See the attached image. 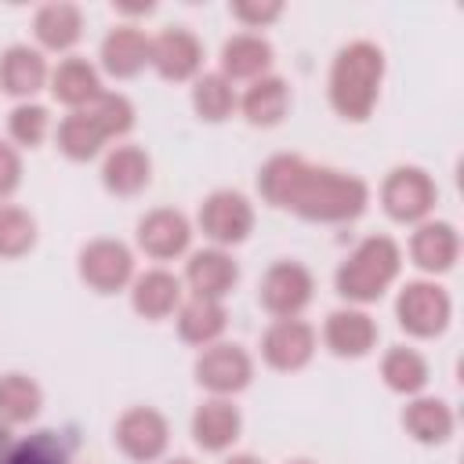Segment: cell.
<instances>
[{"instance_id":"10","label":"cell","mask_w":464,"mask_h":464,"mask_svg":"<svg viewBox=\"0 0 464 464\" xmlns=\"http://www.w3.org/2000/svg\"><path fill=\"white\" fill-rule=\"evenodd\" d=\"M250 377H254V362L239 344H207L203 355L196 359V381L218 399L243 392Z\"/></svg>"},{"instance_id":"40","label":"cell","mask_w":464,"mask_h":464,"mask_svg":"<svg viewBox=\"0 0 464 464\" xmlns=\"http://www.w3.org/2000/svg\"><path fill=\"white\" fill-rule=\"evenodd\" d=\"M167 464H196V460H188V457H174V460H167Z\"/></svg>"},{"instance_id":"35","label":"cell","mask_w":464,"mask_h":464,"mask_svg":"<svg viewBox=\"0 0 464 464\" xmlns=\"http://www.w3.org/2000/svg\"><path fill=\"white\" fill-rule=\"evenodd\" d=\"M47 127H51V116H47V109L44 105H18L14 112H11V120H7V130H11V138L18 141V145H29V149H36L44 138H47Z\"/></svg>"},{"instance_id":"3","label":"cell","mask_w":464,"mask_h":464,"mask_svg":"<svg viewBox=\"0 0 464 464\" xmlns=\"http://www.w3.org/2000/svg\"><path fill=\"white\" fill-rule=\"evenodd\" d=\"M399 268H402L399 243L392 236H370L337 268V294L344 301L370 304V301L384 297V290L399 279Z\"/></svg>"},{"instance_id":"20","label":"cell","mask_w":464,"mask_h":464,"mask_svg":"<svg viewBox=\"0 0 464 464\" xmlns=\"http://www.w3.org/2000/svg\"><path fill=\"white\" fill-rule=\"evenodd\" d=\"M272 65V44L254 33H236L221 47V76L232 80H261Z\"/></svg>"},{"instance_id":"6","label":"cell","mask_w":464,"mask_h":464,"mask_svg":"<svg viewBox=\"0 0 464 464\" xmlns=\"http://www.w3.org/2000/svg\"><path fill=\"white\" fill-rule=\"evenodd\" d=\"M312 294H315V279H312V272L304 265H297V261H276L265 272V279H261L257 301L276 319H297L308 308Z\"/></svg>"},{"instance_id":"11","label":"cell","mask_w":464,"mask_h":464,"mask_svg":"<svg viewBox=\"0 0 464 464\" xmlns=\"http://www.w3.org/2000/svg\"><path fill=\"white\" fill-rule=\"evenodd\" d=\"M261 355L272 370L294 373L315 355V330L301 319H276L261 337Z\"/></svg>"},{"instance_id":"2","label":"cell","mask_w":464,"mask_h":464,"mask_svg":"<svg viewBox=\"0 0 464 464\" xmlns=\"http://www.w3.org/2000/svg\"><path fill=\"white\" fill-rule=\"evenodd\" d=\"M381 80H384V51L370 40H355L348 47L337 51L334 69H330V105L352 120L362 123L381 94Z\"/></svg>"},{"instance_id":"19","label":"cell","mask_w":464,"mask_h":464,"mask_svg":"<svg viewBox=\"0 0 464 464\" xmlns=\"http://www.w3.org/2000/svg\"><path fill=\"white\" fill-rule=\"evenodd\" d=\"M130 304L145 319H167L181 304V279L167 268H149L130 286Z\"/></svg>"},{"instance_id":"5","label":"cell","mask_w":464,"mask_h":464,"mask_svg":"<svg viewBox=\"0 0 464 464\" xmlns=\"http://www.w3.org/2000/svg\"><path fill=\"white\" fill-rule=\"evenodd\" d=\"M435 199H439V188L420 167H395L381 185V203L388 218L402 225L428 221V214L435 210Z\"/></svg>"},{"instance_id":"29","label":"cell","mask_w":464,"mask_h":464,"mask_svg":"<svg viewBox=\"0 0 464 464\" xmlns=\"http://www.w3.org/2000/svg\"><path fill=\"white\" fill-rule=\"evenodd\" d=\"M44 392L25 373H4L0 377V420L4 424H25L40 413Z\"/></svg>"},{"instance_id":"24","label":"cell","mask_w":464,"mask_h":464,"mask_svg":"<svg viewBox=\"0 0 464 464\" xmlns=\"http://www.w3.org/2000/svg\"><path fill=\"white\" fill-rule=\"evenodd\" d=\"M51 94L69 105V109H87L98 94H102V80L98 69L87 58H65L54 72H51Z\"/></svg>"},{"instance_id":"30","label":"cell","mask_w":464,"mask_h":464,"mask_svg":"<svg viewBox=\"0 0 464 464\" xmlns=\"http://www.w3.org/2000/svg\"><path fill=\"white\" fill-rule=\"evenodd\" d=\"M381 377L392 392L399 395H417L424 384H428V362L420 352L413 348H392L384 359H381Z\"/></svg>"},{"instance_id":"32","label":"cell","mask_w":464,"mask_h":464,"mask_svg":"<svg viewBox=\"0 0 464 464\" xmlns=\"http://www.w3.org/2000/svg\"><path fill=\"white\" fill-rule=\"evenodd\" d=\"M65 460H69V450H65L62 435L44 428V431H33L22 442H14L4 464H65Z\"/></svg>"},{"instance_id":"28","label":"cell","mask_w":464,"mask_h":464,"mask_svg":"<svg viewBox=\"0 0 464 464\" xmlns=\"http://www.w3.org/2000/svg\"><path fill=\"white\" fill-rule=\"evenodd\" d=\"M54 141H58V149H62L69 160L83 163V160H94L109 138L102 134V127L94 123V116H91L87 109H76V112H69V116L58 123Z\"/></svg>"},{"instance_id":"34","label":"cell","mask_w":464,"mask_h":464,"mask_svg":"<svg viewBox=\"0 0 464 464\" xmlns=\"http://www.w3.org/2000/svg\"><path fill=\"white\" fill-rule=\"evenodd\" d=\"M87 112L94 116V123L102 127L105 138H120V134H127L134 127V105L123 94H112V91H102L87 105Z\"/></svg>"},{"instance_id":"38","label":"cell","mask_w":464,"mask_h":464,"mask_svg":"<svg viewBox=\"0 0 464 464\" xmlns=\"http://www.w3.org/2000/svg\"><path fill=\"white\" fill-rule=\"evenodd\" d=\"M11 446H14V439H11V424H4V420H0V464L7 460Z\"/></svg>"},{"instance_id":"27","label":"cell","mask_w":464,"mask_h":464,"mask_svg":"<svg viewBox=\"0 0 464 464\" xmlns=\"http://www.w3.org/2000/svg\"><path fill=\"white\" fill-rule=\"evenodd\" d=\"M402 428L424 446L446 442L453 435V410L442 399H413L402 410Z\"/></svg>"},{"instance_id":"7","label":"cell","mask_w":464,"mask_h":464,"mask_svg":"<svg viewBox=\"0 0 464 464\" xmlns=\"http://www.w3.org/2000/svg\"><path fill=\"white\" fill-rule=\"evenodd\" d=\"M199 228L207 239H214L218 246H232L243 243L254 228V207L243 192L232 188H218L203 199L199 207Z\"/></svg>"},{"instance_id":"18","label":"cell","mask_w":464,"mask_h":464,"mask_svg":"<svg viewBox=\"0 0 464 464\" xmlns=\"http://www.w3.org/2000/svg\"><path fill=\"white\" fill-rule=\"evenodd\" d=\"M243 417L228 399H210L192 413V439L207 453H221L239 439Z\"/></svg>"},{"instance_id":"41","label":"cell","mask_w":464,"mask_h":464,"mask_svg":"<svg viewBox=\"0 0 464 464\" xmlns=\"http://www.w3.org/2000/svg\"><path fill=\"white\" fill-rule=\"evenodd\" d=\"M290 464H312V460H290Z\"/></svg>"},{"instance_id":"33","label":"cell","mask_w":464,"mask_h":464,"mask_svg":"<svg viewBox=\"0 0 464 464\" xmlns=\"http://www.w3.org/2000/svg\"><path fill=\"white\" fill-rule=\"evenodd\" d=\"M36 243V221L11 203H0V257H22Z\"/></svg>"},{"instance_id":"26","label":"cell","mask_w":464,"mask_h":464,"mask_svg":"<svg viewBox=\"0 0 464 464\" xmlns=\"http://www.w3.org/2000/svg\"><path fill=\"white\" fill-rule=\"evenodd\" d=\"M239 105H243V116L254 127H276L290 109V87L279 76H261L246 87Z\"/></svg>"},{"instance_id":"4","label":"cell","mask_w":464,"mask_h":464,"mask_svg":"<svg viewBox=\"0 0 464 464\" xmlns=\"http://www.w3.org/2000/svg\"><path fill=\"white\" fill-rule=\"evenodd\" d=\"M450 315H453V301H450V294L439 283L417 279V283H406L399 290L395 319H399V326L406 334H413V337H439L450 326Z\"/></svg>"},{"instance_id":"16","label":"cell","mask_w":464,"mask_h":464,"mask_svg":"<svg viewBox=\"0 0 464 464\" xmlns=\"http://www.w3.org/2000/svg\"><path fill=\"white\" fill-rule=\"evenodd\" d=\"M239 279V265L221 250V246H210V250H196L185 265V283L192 286L196 297H214L221 301Z\"/></svg>"},{"instance_id":"37","label":"cell","mask_w":464,"mask_h":464,"mask_svg":"<svg viewBox=\"0 0 464 464\" xmlns=\"http://www.w3.org/2000/svg\"><path fill=\"white\" fill-rule=\"evenodd\" d=\"M283 14V4H232V18H239L243 25H250V29H257V25H265V22H272V18H279Z\"/></svg>"},{"instance_id":"12","label":"cell","mask_w":464,"mask_h":464,"mask_svg":"<svg viewBox=\"0 0 464 464\" xmlns=\"http://www.w3.org/2000/svg\"><path fill=\"white\" fill-rule=\"evenodd\" d=\"M149 65L170 80V83H181V80H192L203 65V44L188 33V29H163L156 40H152V51H149Z\"/></svg>"},{"instance_id":"1","label":"cell","mask_w":464,"mask_h":464,"mask_svg":"<svg viewBox=\"0 0 464 464\" xmlns=\"http://www.w3.org/2000/svg\"><path fill=\"white\" fill-rule=\"evenodd\" d=\"M257 188H261L265 203H272L279 210H294L304 221H352L370 203V188L362 178L330 170V167H315L290 152L272 156L261 167Z\"/></svg>"},{"instance_id":"9","label":"cell","mask_w":464,"mask_h":464,"mask_svg":"<svg viewBox=\"0 0 464 464\" xmlns=\"http://www.w3.org/2000/svg\"><path fill=\"white\" fill-rule=\"evenodd\" d=\"M167 442H170L167 417L152 406H134L116 420V446L138 464H152L156 457H163Z\"/></svg>"},{"instance_id":"22","label":"cell","mask_w":464,"mask_h":464,"mask_svg":"<svg viewBox=\"0 0 464 464\" xmlns=\"http://www.w3.org/2000/svg\"><path fill=\"white\" fill-rule=\"evenodd\" d=\"M225 326H228V312L214 297H196L192 294L185 304H178V334L188 344L207 348L225 334Z\"/></svg>"},{"instance_id":"25","label":"cell","mask_w":464,"mask_h":464,"mask_svg":"<svg viewBox=\"0 0 464 464\" xmlns=\"http://www.w3.org/2000/svg\"><path fill=\"white\" fill-rule=\"evenodd\" d=\"M33 33L47 51H69L83 36V14L76 4H44L33 18Z\"/></svg>"},{"instance_id":"17","label":"cell","mask_w":464,"mask_h":464,"mask_svg":"<svg viewBox=\"0 0 464 464\" xmlns=\"http://www.w3.org/2000/svg\"><path fill=\"white\" fill-rule=\"evenodd\" d=\"M149 51H152V40L134 29V25H116L105 40H102V69L116 80H127V76H138L145 65H149Z\"/></svg>"},{"instance_id":"13","label":"cell","mask_w":464,"mask_h":464,"mask_svg":"<svg viewBox=\"0 0 464 464\" xmlns=\"http://www.w3.org/2000/svg\"><path fill=\"white\" fill-rule=\"evenodd\" d=\"M188 239H192V225L181 210L160 207V210H149L138 221V246L156 261H170V257L185 254Z\"/></svg>"},{"instance_id":"23","label":"cell","mask_w":464,"mask_h":464,"mask_svg":"<svg viewBox=\"0 0 464 464\" xmlns=\"http://www.w3.org/2000/svg\"><path fill=\"white\" fill-rule=\"evenodd\" d=\"M47 83V62L36 47L14 44L0 58V87L14 98H29Z\"/></svg>"},{"instance_id":"14","label":"cell","mask_w":464,"mask_h":464,"mask_svg":"<svg viewBox=\"0 0 464 464\" xmlns=\"http://www.w3.org/2000/svg\"><path fill=\"white\" fill-rule=\"evenodd\" d=\"M323 341L341 359H362L377 344V323L359 308H337L326 315Z\"/></svg>"},{"instance_id":"31","label":"cell","mask_w":464,"mask_h":464,"mask_svg":"<svg viewBox=\"0 0 464 464\" xmlns=\"http://www.w3.org/2000/svg\"><path fill=\"white\" fill-rule=\"evenodd\" d=\"M192 105H196V116L199 120L221 123L236 109V91H232V83L221 72H203L196 80V87H192Z\"/></svg>"},{"instance_id":"21","label":"cell","mask_w":464,"mask_h":464,"mask_svg":"<svg viewBox=\"0 0 464 464\" xmlns=\"http://www.w3.org/2000/svg\"><path fill=\"white\" fill-rule=\"evenodd\" d=\"M149 178H152V160H149L145 149H138V145H116V149L105 156V163H102V181H105V188L116 192V196H134V192H141V188L149 185Z\"/></svg>"},{"instance_id":"39","label":"cell","mask_w":464,"mask_h":464,"mask_svg":"<svg viewBox=\"0 0 464 464\" xmlns=\"http://www.w3.org/2000/svg\"><path fill=\"white\" fill-rule=\"evenodd\" d=\"M225 464H261L257 457H250V453H236V457H228Z\"/></svg>"},{"instance_id":"8","label":"cell","mask_w":464,"mask_h":464,"mask_svg":"<svg viewBox=\"0 0 464 464\" xmlns=\"http://www.w3.org/2000/svg\"><path fill=\"white\" fill-rule=\"evenodd\" d=\"M80 279L98 294H116L134 279V254L120 239H91L80 250Z\"/></svg>"},{"instance_id":"36","label":"cell","mask_w":464,"mask_h":464,"mask_svg":"<svg viewBox=\"0 0 464 464\" xmlns=\"http://www.w3.org/2000/svg\"><path fill=\"white\" fill-rule=\"evenodd\" d=\"M18 185H22V160L7 141H0V199H7Z\"/></svg>"},{"instance_id":"15","label":"cell","mask_w":464,"mask_h":464,"mask_svg":"<svg viewBox=\"0 0 464 464\" xmlns=\"http://www.w3.org/2000/svg\"><path fill=\"white\" fill-rule=\"evenodd\" d=\"M460 254V236L450 221H420L410 239V257L420 272H450Z\"/></svg>"}]
</instances>
